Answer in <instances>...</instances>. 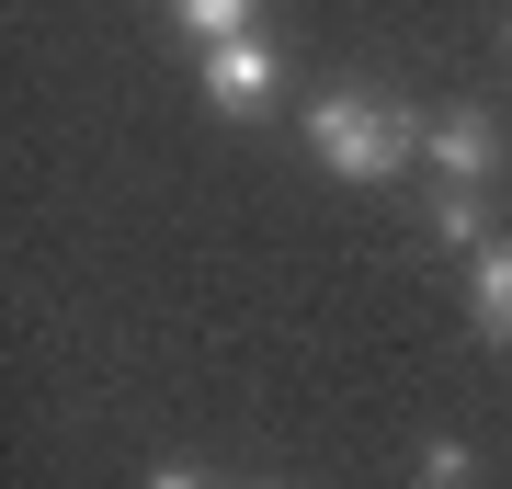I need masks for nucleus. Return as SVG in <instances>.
I'll return each mask as SVG.
<instances>
[{"mask_svg": "<svg viewBox=\"0 0 512 489\" xmlns=\"http://www.w3.org/2000/svg\"><path fill=\"white\" fill-rule=\"evenodd\" d=\"M421 126H433V114L387 103V91H319L296 137H308L319 171H342V182H399V171L421 160Z\"/></svg>", "mask_w": 512, "mask_h": 489, "instance_id": "nucleus-1", "label": "nucleus"}, {"mask_svg": "<svg viewBox=\"0 0 512 489\" xmlns=\"http://www.w3.org/2000/svg\"><path fill=\"white\" fill-rule=\"evenodd\" d=\"M501 126H490V114H478V103H456V114H433V126H421V160H433L444 182H456V194H490V171H501Z\"/></svg>", "mask_w": 512, "mask_h": 489, "instance_id": "nucleus-2", "label": "nucleus"}, {"mask_svg": "<svg viewBox=\"0 0 512 489\" xmlns=\"http://www.w3.org/2000/svg\"><path fill=\"white\" fill-rule=\"evenodd\" d=\"M194 69H205V103H217V114H262V103H274V46H262V35L194 46Z\"/></svg>", "mask_w": 512, "mask_h": 489, "instance_id": "nucleus-3", "label": "nucleus"}, {"mask_svg": "<svg viewBox=\"0 0 512 489\" xmlns=\"http://www.w3.org/2000/svg\"><path fill=\"white\" fill-rule=\"evenodd\" d=\"M467 330L478 342H512V239H490L467 262Z\"/></svg>", "mask_w": 512, "mask_h": 489, "instance_id": "nucleus-4", "label": "nucleus"}, {"mask_svg": "<svg viewBox=\"0 0 512 489\" xmlns=\"http://www.w3.org/2000/svg\"><path fill=\"white\" fill-rule=\"evenodd\" d=\"M433 239H444V251H467V262H478V251H490L501 228H490V205H478V194H456V182H444V194H433Z\"/></svg>", "mask_w": 512, "mask_h": 489, "instance_id": "nucleus-5", "label": "nucleus"}, {"mask_svg": "<svg viewBox=\"0 0 512 489\" xmlns=\"http://www.w3.org/2000/svg\"><path fill=\"white\" fill-rule=\"evenodd\" d=\"M171 23L194 46H228V35H251V0H171Z\"/></svg>", "mask_w": 512, "mask_h": 489, "instance_id": "nucleus-6", "label": "nucleus"}, {"mask_svg": "<svg viewBox=\"0 0 512 489\" xmlns=\"http://www.w3.org/2000/svg\"><path fill=\"white\" fill-rule=\"evenodd\" d=\"M478 478V455L456 444V433H444V444H421V489H467Z\"/></svg>", "mask_w": 512, "mask_h": 489, "instance_id": "nucleus-7", "label": "nucleus"}, {"mask_svg": "<svg viewBox=\"0 0 512 489\" xmlns=\"http://www.w3.org/2000/svg\"><path fill=\"white\" fill-rule=\"evenodd\" d=\"M137 489H205V478H194V467H148Z\"/></svg>", "mask_w": 512, "mask_h": 489, "instance_id": "nucleus-8", "label": "nucleus"}, {"mask_svg": "<svg viewBox=\"0 0 512 489\" xmlns=\"http://www.w3.org/2000/svg\"><path fill=\"white\" fill-rule=\"evenodd\" d=\"M501 57H512V23H501Z\"/></svg>", "mask_w": 512, "mask_h": 489, "instance_id": "nucleus-9", "label": "nucleus"}, {"mask_svg": "<svg viewBox=\"0 0 512 489\" xmlns=\"http://www.w3.org/2000/svg\"><path fill=\"white\" fill-rule=\"evenodd\" d=\"M239 489H262V478H239Z\"/></svg>", "mask_w": 512, "mask_h": 489, "instance_id": "nucleus-10", "label": "nucleus"}]
</instances>
